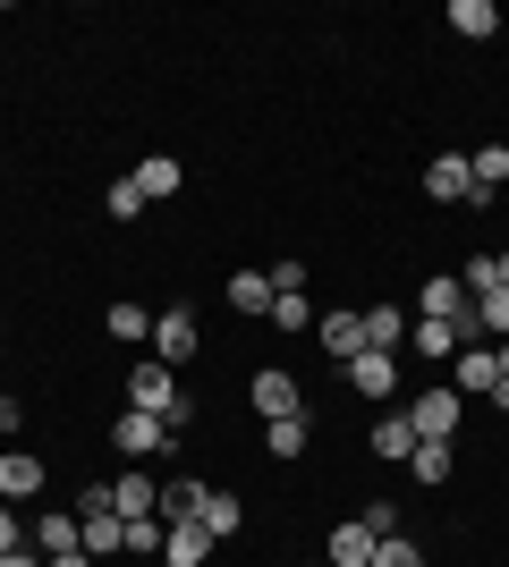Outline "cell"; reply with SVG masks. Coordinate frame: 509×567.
Returning a JSON list of instances; mask_svg holds the SVG:
<instances>
[{
    "mask_svg": "<svg viewBox=\"0 0 509 567\" xmlns=\"http://www.w3.org/2000/svg\"><path fill=\"white\" fill-rule=\"evenodd\" d=\"M492 355H501V390H492V406H509V339H501Z\"/></svg>",
    "mask_w": 509,
    "mask_h": 567,
    "instance_id": "8d00e7d4",
    "label": "cell"
},
{
    "mask_svg": "<svg viewBox=\"0 0 509 567\" xmlns=\"http://www.w3.org/2000/svg\"><path fill=\"white\" fill-rule=\"evenodd\" d=\"M102 204H111V220H136V213H145V187H136V178H111Z\"/></svg>",
    "mask_w": 509,
    "mask_h": 567,
    "instance_id": "f546056e",
    "label": "cell"
},
{
    "mask_svg": "<svg viewBox=\"0 0 509 567\" xmlns=\"http://www.w3.org/2000/svg\"><path fill=\"white\" fill-rule=\"evenodd\" d=\"M102 322H111V339H120V348H136V339L153 348V313H145V306H128V297H120L111 313H102Z\"/></svg>",
    "mask_w": 509,
    "mask_h": 567,
    "instance_id": "d4e9b609",
    "label": "cell"
},
{
    "mask_svg": "<svg viewBox=\"0 0 509 567\" xmlns=\"http://www.w3.org/2000/svg\"><path fill=\"white\" fill-rule=\"evenodd\" d=\"M425 195H434V204H476V169H467V153L425 162Z\"/></svg>",
    "mask_w": 509,
    "mask_h": 567,
    "instance_id": "52a82bcc",
    "label": "cell"
},
{
    "mask_svg": "<svg viewBox=\"0 0 509 567\" xmlns=\"http://www.w3.org/2000/svg\"><path fill=\"white\" fill-rule=\"evenodd\" d=\"M162 534H170L162 517H128V550H162Z\"/></svg>",
    "mask_w": 509,
    "mask_h": 567,
    "instance_id": "d6a6232c",
    "label": "cell"
},
{
    "mask_svg": "<svg viewBox=\"0 0 509 567\" xmlns=\"http://www.w3.org/2000/svg\"><path fill=\"white\" fill-rule=\"evenodd\" d=\"M128 406L162 415L170 441H187V424H195V406H187V390H179V373H170V364H128Z\"/></svg>",
    "mask_w": 509,
    "mask_h": 567,
    "instance_id": "6da1fadb",
    "label": "cell"
},
{
    "mask_svg": "<svg viewBox=\"0 0 509 567\" xmlns=\"http://www.w3.org/2000/svg\"><path fill=\"white\" fill-rule=\"evenodd\" d=\"M459 288H467V297H492V288H501V255H476Z\"/></svg>",
    "mask_w": 509,
    "mask_h": 567,
    "instance_id": "4dcf8cb0",
    "label": "cell"
},
{
    "mask_svg": "<svg viewBox=\"0 0 509 567\" xmlns=\"http://www.w3.org/2000/svg\"><path fill=\"white\" fill-rule=\"evenodd\" d=\"M332 567H374V534H365V525H339L332 534Z\"/></svg>",
    "mask_w": 509,
    "mask_h": 567,
    "instance_id": "4316f807",
    "label": "cell"
},
{
    "mask_svg": "<svg viewBox=\"0 0 509 567\" xmlns=\"http://www.w3.org/2000/svg\"><path fill=\"white\" fill-rule=\"evenodd\" d=\"M450 373H459V381H450L459 399H492V390H501V355H492L485 339H476V348H459V355H450Z\"/></svg>",
    "mask_w": 509,
    "mask_h": 567,
    "instance_id": "8992f818",
    "label": "cell"
},
{
    "mask_svg": "<svg viewBox=\"0 0 509 567\" xmlns=\"http://www.w3.org/2000/svg\"><path fill=\"white\" fill-rule=\"evenodd\" d=\"M34 550H43V559H69L77 550V508H43V517H34Z\"/></svg>",
    "mask_w": 509,
    "mask_h": 567,
    "instance_id": "5bb4252c",
    "label": "cell"
},
{
    "mask_svg": "<svg viewBox=\"0 0 509 567\" xmlns=\"http://www.w3.org/2000/svg\"><path fill=\"white\" fill-rule=\"evenodd\" d=\"M136 187H145V204H162V195L187 187V169L170 162V153H145V162H136Z\"/></svg>",
    "mask_w": 509,
    "mask_h": 567,
    "instance_id": "d6986e66",
    "label": "cell"
},
{
    "mask_svg": "<svg viewBox=\"0 0 509 567\" xmlns=\"http://www.w3.org/2000/svg\"><path fill=\"white\" fill-rule=\"evenodd\" d=\"M195 525H204V534H213V543H230V534H238L246 525V508L230 492H213V483H204V508H195Z\"/></svg>",
    "mask_w": 509,
    "mask_h": 567,
    "instance_id": "2e32d148",
    "label": "cell"
},
{
    "mask_svg": "<svg viewBox=\"0 0 509 567\" xmlns=\"http://www.w3.org/2000/svg\"><path fill=\"white\" fill-rule=\"evenodd\" d=\"M195 348H204V331H195V313H187V306L153 313V364H187Z\"/></svg>",
    "mask_w": 509,
    "mask_h": 567,
    "instance_id": "5b68a950",
    "label": "cell"
},
{
    "mask_svg": "<svg viewBox=\"0 0 509 567\" xmlns=\"http://www.w3.org/2000/svg\"><path fill=\"white\" fill-rule=\"evenodd\" d=\"M467 169H476V195H501V187H509V144H485V153H467Z\"/></svg>",
    "mask_w": 509,
    "mask_h": 567,
    "instance_id": "484cf974",
    "label": "cell"
},
{
    "mask_svg": "<svg viewBox=\"0 0 509 567\" xmlns=\"http://www.w3.org/2000/svg\"><path fill=\"white\" fill-rule=\"evenodd\" d=\"M365 450L383 457V466H408V457H416V424L399 415V406H390V415H374V432H365Z\"/></svg>",
    "mask_w": 509,
    "mask_h": 567,
    "instance_id": "9c48e42d",
    "label": "cell"
},
{
    "mask_svg": "<svg viewBox=\"0 0 509 567\" xmlns=\"http://www.w3.org/2000/svg\"><path fill=\"white\" fill-rule=\"evenodd\" d=\"M365 348L399 355V348H408V313H399V306H365Z\"/></svg>",
    "mask_w": 509,
    "mask_h": 567,
    "instance_id": "9a60e30c",
    "label": "cell"
},
{
    "mask_svg": "<svg viewBox=\"0 0 509 567\" xmlns=\"http://www.w3.org/2000/svg\"><path fill=\"white\" fill-rule=\"evenodd\" d=\"M501 288H509V255H501Z\"/></svg>",
    "mask_w": 509,
    "mask_h": 567,
    "instance_id": "f35d334b",
    "label": "cell"
},
{
    "mask_svg": "<svg viewBox=\"0 0 509 567\" xmlns=\"http://www.w3.org/2000/svg\"><path fill=\"white\" fill-rule=\"evenodd\" d=\"M348 390H357V399H390V390H399V355L365 348L357 364H348Z\"/></svg>",
    "mask_w": 509,
    "mask_h": 567,
    "instance_id": "30bf717a",
    "label": "cell"
},
{
    "mask_svg": "<svg viewBox=\"0 0 509 567\" xmlns=\"http://www.w3.org/2000/svg\"><path fill=\"white\" fill-rule=\"evenodd\" d=\"M153 499H162L153 474H120V483H111V508H120V517H153Z\"/></svg>",
    "mask_w": 509,
    "mask_h": 567,
    "instance_id": "44dd1931",
    "label": "cell"
},
{
    "mask_svg": "<svg viewBox=\"0 0 509 567\" xmlns=\"http://www.w3.org/2000/svg\"><path fill=\"white\" fill-rule=\"evenodd\" d=\"M450 25H459V43H485V34H501V9L492 0H450Z\"/></svg>",
    "mask_w": 509,
    "mask_h": 567,
    "instance_id": "ffe728a7",
    "label": "cell"
},
{
    "mask_svg": "<svg viewBox=\"0 0 509 567\" xmlns=\"http://www.w3.org/2000/svg\"><path fill=\"white\" fill-rule=\"evenodd\" d=\"M34 492H43V457L9 450V457H0V499H34Z\"/></svg>",
    "mask_w": 509,
    "mask_h": 567,
    "instance_id": "e0dca14e",
    "label": "cell"
},
{
    "mask_svg": "<svg viewBox=\"0 0 509 567\" xmlns=\"http://www.w3.org/2000/svg\"><path fill=\"white\" fill-rule=\"evenodd\" d=\"M255 415H264V424H289V415H306V390H297V373L264 364V373H255Z\"/></svg>",
    "mask_w": 509,
    "mask_h": 567,
    "instance_id": "277c9868",
    "label": "cell"
},
{
    "mask_svg": "<svg viewBox=\"0 0 509 567\" xmlns=\"http://www.w3.org/2000/svg\"><path fill=\"white\" fill-rule=\"evenodd\" d=\"M162 559L170 567H204V559H213V534H204V525H170V534H162Z\"/></svg>",
    "mask_w": 509,
    "mask_h": 567,
    "instance_id": "4fadbf2b",
    "label": "cell"
},
{
    "mask_svg": "<svg viewBox=\"0 0 509 567\" xmlns=\"http://www.w3.org/2000/svg\"><path fill=\"white\" fill-rule=\"evenodd\" d=\"M111 441H120V457H153V450H170V424L145 415V406H128L120 424H111Z\"/></svg>",
    "mask_w": 509,
    "mask_h": 567,
    "instance_id": "ba28073f",
    "label": "cell"
},
{
    "mask_svg": "<svg viewBox=\"0 0 509 567\" xmlns=\"http://www.w3.org/2000/svg\"><path fill=\"white\" fill-rule=\"evenodd\" d=\"M272 322L281 331H315V297H272Z\"/></svg>",
    "mask_w": 509,
    "mask_h": 567,
    "instance_id": "83f0119b",
    "label": "cell"
},
{
    "mask_svg": "<svg viewBox=\"0 0 509 567\" xmlns=\"http://www.w3.org/2000/svg\"><path fill=\"white\" fill-rule=\"evenodd\" d=\"M195 508H204V483H195V474H179V483H162V499H153V517H162V525H187Z\"/></svg>",
    "mask_w": 509,
    "mask_h": 567,
    "instance_id": "ac0fdd59",
    "label": "cell"
},
{
    "mask_svg": "<svg viewBox=\"0 0 509 567\" xmlns=\"http://www.w3.org/2000/svg\"><path fill=\"white\" fill-rule=\"evenodd\" d=\"M408 424H416V441H459V390H450V381H441V390H416Z\"/></svg>",
    "mask_w": 509,
    "mask_h": 567,
    "instance_id": "3957f363",
    "label": "cell"
},
{
    "mask_svg": "<svg viewBox=\"0 0 509 567\" xmlns=\"http://www.w3.org/2000/svg\"><path fill=\"white\" fill-rule=\"evenodd\" d=\"M408 474H416V483H425V492H441V483H450V441H416Z\"/></svg>",
    "mask_w": 509,
    "mask_h": 567,
    "instance_id": "7402d4cb",
    "label": "cell"
},
{
    "mask_svg": "<svg viewBox=\"0 0 509 567\" xmlns=\"http://www.w3.org/2000/svg\"><path fill=\"white\" fill-rule=\"evenodd\" d=\"M272 297H306V262H272Z\"/></svg>",
    "mask_w": 509,
    "mask_h": 567,
    "instance_id": "836d02e7",
    "label": "cell"
},
{
    "mask_svg": "<svg viewBox=\"0 0 509 567\" xmlns=\"http://www.w3.org/2000/svg\"><path fill=\"white\" fill-rule=\"evenodd\" d=\"M408 348H416V355H434V364H450V355L476 348V339H467L459 322H408Z\"/></svg>",
    "mask_w": 509,
    "mask_h": 567,
    "instance_id": "8fae6325",
    "label": "cell"
},
{
    "mask_svg": "<svg viewBox=\"0 0 509 567\" xmlns=\"http://www.w3.org/2000/svg\"><path fill=\"white\" fill-rule=\"evenodd\" d=\"M365 534H374V543H390V534H399V499H365Z\"/></svg>",
    "mask_w": 509,
    "mask_h": 567,
    "instance_id": "f1b7e54d",
    "label": "cell"
},
{
    "mask_svg": "<svg viewBox=\"0 0 509 567\" xmlns=\"http://www.w3.org/2000/svg\"><path fill=\"white\" fill-rule=\"evenodd\" d=\"M230 306L238 313H272V271H230Z\"/></svg>",
    "mask_w": 509,
    "mask_h": 567,
    "instance_id": "cb8c5ba5",
    "label": "cell"
},
{
    "mask_svg": "<svg viewBox=\"0 0 509 567\" xmlns=\"http://www.w3.org/2000/svg\"><path fill=\"white\" fill-rule=\"evenodd\" d=\"M0 567H51V559H43V550H26V543H18V550H9Z\"/></svg>",
    "mask_w": 509,
    "mask_h": 567,
    "instance_id": "e575fe53",
    "label": "cell"
},
{
    "mask_svg": "<svg viewBox=\"0 0 509 567\" xmlns=\"http://www.w3.org/2000/svg\"><path fill=\"white\" fill-rule=\"evenodd\" d=\"M51 567H102V559H85V550H69V559H51Z\"/></svg>",
    "mask_w": 509,
    "mask_h": 567,
    "instance_id": "74e56055",
    "label": "cell"
},
{
    "mask_svg": "<svg viewBox=\"0 0 509 567\" xmlns=\"http://www.w3.org/2000/svg\"><path fill=\"white\" fill-rule=\"evenodd\" d=\"M323 348H332L339 364H357V355H365V313H348V306L323 313Z\"/></svg>",
    "mask_w": 509,
    "mask_h": 567,
    "instance_id": "7c38bea8",
    "label": "cell"
},
{
    "mask_svg": "<svg viewBox=\"0 0 509 567\" xmlns=\"http://www.w3.org/2000/svg\"><path fill=\"white\" fill-rule=\"evenodd\" d=\"M416 322H459L467 339H485V331H476V297H467L450 271H434V280L416 288Z\"/></svg>",
    "mask_w": 509,
    "mask_h": 567,
    "instance_id": "7a4b0ae2",
    "label": "cell"
},
{
    "mask_svg": "<svg viewBox=\"0 0 509 567\" xmlns=\"http://www.w3.org/2000/svg\"><path fill=\"white\" fill-rule=\"evenodd\" d=\"M306 441H315V415H289V424H264V450H272V457H306Z\"/></svg>",
    "mask_w": 509,
    "mask_h": 567,
    "instance_id": "603a6c76",
    "label": "cell"
},
{
    "mask_svg": "<svg viewBox=\"0 0 509 567\" xmlns=\"http://www.w3.org/2000/svg\"><path fill=\"white\" fill-rule=\"evenodd\" d=\"M374 567H425V550L408 534H390V543H374Z\"/></svg>",
    "mask_w": 509,
    "mask_h": 567,
    "instance_id": "1f68e13d",
    "label": "cell"
},
{
    "mask_svg": "<svg viewBox=\"0 0 509 567\" xmlns=\"http://www.w3.org/2000/svg\"><path fill=\"white\" fill-rule=\"evenodd\" d=\"M9 550H18V517H9V508H0V559H9Z\"/></svg>",
    "mask_w": 509,
    "mask_h": 567,
    "instance_id": "d590c367",
    "label": "cell"
}]
</instances>
